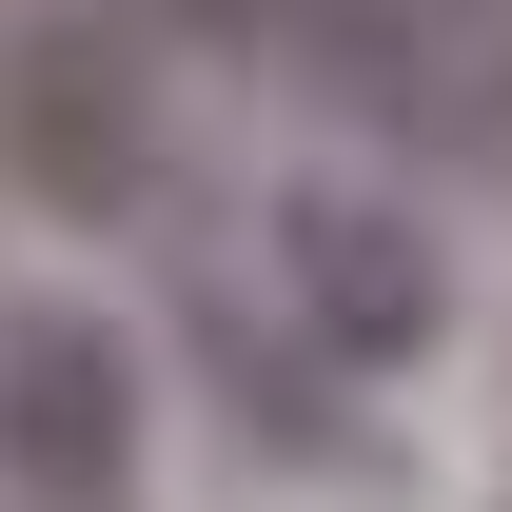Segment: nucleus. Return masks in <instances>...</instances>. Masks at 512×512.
<instances>
[{
	"mask_svg": "<svg viewBox=\"0 0 512 512\" xmlns=\"http://www.w3.org/2000/svg\"><path fill=\"white\" fill-rule=\"evenodd\" d=\"M256 296L316 335L355 394L434 375V355H453V316H473V276H453L434 197H414V178H375V158H296V178L256 197Z\"/></svg>",
	"mask_w": 512,
	"mask_h": 512,
	"instance_id": "nucleus-1",
	"label": "nucleus"
},
{
	"mask_svg": "<svg viewBox=\"0 0 512 512\" xmlns=\"http://www.w3.org/2000/svg\"><path fill=\"white\" fill-rule=\"evenodd\" d=\"M0 178L40 197L60 237H138V217H178V60L60 0V20H20L0 40Z\"/></svg>",
	"mask_w": 512,
	"mask_h": 512,
	"instance_id": "nucleus-2",
	"label": "nucleus"
},
{
	"mask_svg": "<svg viewBox=\"0 0 512 512\" xmlns=\"http://www.w3.org/2000/svg\"><path fill=\"white\" fill-rule=\"evenodd\" d=\"M158 473V335L119 296H0V512H138Z\"/></svg>",
	"mask_w": 512,
	"mask_h": 512,
	"instance_id": "nucleus-3",
	"label": "nucleus"
},
{
	"mask_svg": "<svg viewBox=\"0 0 512 512\" xmlns=\"http://www.w3.org/2000/svg\"><path fill=\"white\" fill-rule=\"evenodd\" d=\"M197 355H217V414H237V434H276V453H355V414H335V355L296 316H276V296H237V276H197Z\"/></svg>",
	"mask_w": 512,
	"mask_h": 512,
	"instance_id": "nucleus-4",
	"label": "nucleus"
},
{
	"mask_svg": "<svg viewBox=\"0 0 512 512\" xmlns=\"http://www.w3.org/2000/svg\"><path fill=\"white\" fill-rule=\"evenodd\" d=\"M99 20H138L158 60H256V20H276V0H99Z\"/></svg>",
	"mask_w": 512,
	"mask_h": 512,
	"instance_id": "nucleus-5",
	"label": "nucleus"
},
{
	"mask_svg": "<svg viewBox=\"0 0 512 512\" xmlns=\"http://www.w3.org/2000/svg\"><path fill=\"white\" fill-rule=\"evenodd\" d=\"M453 158H473V178L512 197V20H493V40H473V99H453Z\"/></svg>",
	"mask_w": 512,
	"mask_h": 512,
	"instance_id": "nucleus-6",
	"label": "nucleus"
},
{
	"mask_svg": "<svg viewBox=\"0 0 512 512\" xmlns=\"http://www.w3.org/2000/svg\"><path fill=\"white\" fill-rule=\"evenodd\" d=\"M453 20H512V0H453Z\"/></svg>",
	"mask_w": 512,
	"mask_h": 512,
	"instance_id": "nucleus-7",
	"label": "nucleus"
}]
</instances>
